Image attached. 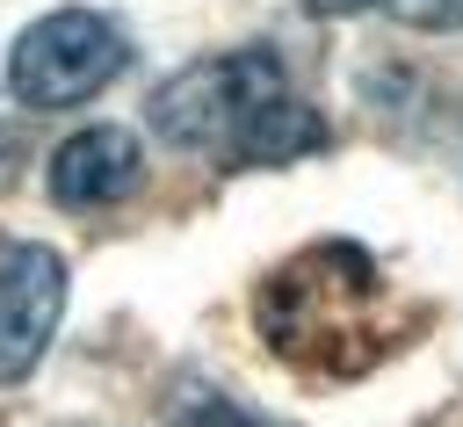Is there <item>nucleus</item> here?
Returning <instances> with one entry per match:
<instances>
[{
	"mask_svg": "<svg viewBox=\"0 0 463 427\" xmlns=\"http://www.w3.org/2000/svg\"><path fill=\"white\" fill-rule=\"evenodd\" d=\"M253 326L275 362L318 384H354L398 347L383 268L354 239H311L253 289Z\"/></svg>",
	"mask_w": 463,
	"mask_h": 427,
	"instance_id": "f257e3e1",
	"label": "nucleus"
},
{
	"mask_svg": "<svg viewBox=\"0 0 463 427\" xmlns=\"http://www.w3.org/2000/svg\"><path fill=\"white\" fill-rule=\"evenodd\" d=\"M145 181V152L123 123H87L65 145H51V203L65 210H101Z\"/></svg>",
	"mask_w": 463,
	"mask_h": 427,
	"instance_id": "39448f33",
	"label": "nucleus"
},
{
	"mask_svg": "<svg viewBox=\"0 0 463 427\" xmlns=\"http://www.w3.org/2000/svg\"><path fill=\"white\" fill-rule=\"evenodd\" d=\"M152 130L181 152H210L232 166H282L326 145V116L289 87L268 43H239L181 65L152 94Z\"/></svg>",
	"mask_w": 463,
	"mask_h": 427,
	"instance_id": "f03ea898",
	"label": "nucleus"
},
{
	"mask_svg": "<svg viewBox=\"0 0 463 427\" xmlns=\"http://www.w3.org/2000/svg\"><path fill=\"white\" fill-rule=\"evenodd\" d=\"M65 318V261L36 239H0V391L22 384Z\"/></svg>",
	"mask_w": 463,
	"mask_h": 427,
	"instance_id": "20e7f679",
	"label": "nucleus"
},
{
	"mask_svg": "<svg viewBox=\"0 0 463 427\" xmlns=\"http://www.w3.org/2000/svg\"><path fill=\"white\" fill-rule=\"evenodd\" d=\"M311 14H354V7H369V0H304Z\"/></svg>",
	"mask_w": 463,
	"mask_h": 427,
	"instance_id": "6e6552de",
	"label": "nucleus"
},
{
	"mask_svg": "<svg viewBox=\"0 0 463 427\" xmlns=\"http://www.w3.org/2000/svg\"><path fill=\"white\" fill-rule=\"evenodd\" d=\"M130 65V36L94 7H58L29 22L7 51V94L29 109H80Z\"/></svg>",
	"mask_w": 463,
	"mask_h": 427,
	"instance_id": "7ed1b4c3",
	"label": "nucleus"
},
{
	"mask_svg": "<svg viewBox=\"0 0 463 427\" xmlns=\"http://www.w3.org/2000/svg\"><path fill=\"white\" fill-rule=\"evenodd\" d=\"M14 152H22V145H14V130H7V123H0V188H7V181H14Z\"/></svg>",
	"mask_w": 463,
	"mask_h": 427,
	"instance_id": "0eeeda50",
	"label": "nucleus"
},
{
	"mask_svg": "<svg viewBox=\"0 0 463 427\" xmlns=\"http://www.w3.org/2000/svg\"><path fill=\"white\" fill-rule=\"evenodd\" d=\"M405 29H463V0H391Z\"/></svg>",
	"mask_w": 463,
	"mask_h": 427,
	"instance_id": "423d86ee",
	"label": "nucleus"
}]
</instances>
